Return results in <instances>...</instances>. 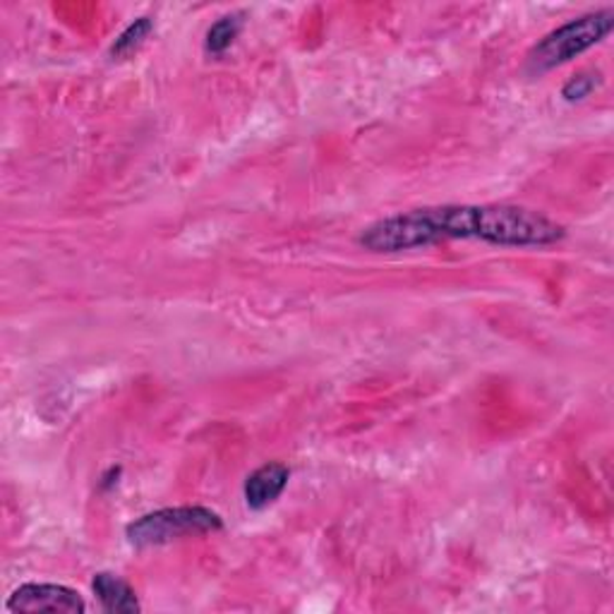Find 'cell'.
<instances>
[{
  "label": "cell",
  "mask_w": 614,
  "mask_h": 614,
  "mask_svg": "<svg viewBox=\"0 0 614 614\" xmlns=\"http://www.w3.org/2000/svg\"><path fill=\"white\" fill-rule=\"evenodd\" d=\"M483 241L499 247H543L564 238V226L514 204H442L380 218L360 233L370 252H403L445 241Z\"/></svg>",
  "instance_id": "cell-1"
},
{
  "label": "cell",
  "mask_w": 614,
  "mask_h": 614,
  "mask_svg": "<svg viewBox=\"0 0 614 614\" xmlns=\"http://www.w3.org/2000/svg\"><path fill=\"white\" fill-rule=\"evenodd\" d=\"M612 25L614 12L597 10L557 27L528 53V70L535 75H543L547 70L564 66V62H569L572 58L593 49L595 43H601L612 31Z\"/></svg>",
  "instance_id": "cell-2"
},
{
  "label": "cell",
  "mask_w": 614,
  "mask_h": 614,
  "mask_svg": "<svg viewBox=\"0 0 614 614\" xmlns=\"http://www.w3.org/2000/svg\"><path fill=\"white\" fill-rule=\"evenodd\" d=\"M222 528H224L222 516L207 507H176V509H159L137 518V522L130 524L128 530H125V535H128L130 545L145 549V547L166 545L178 538H191V535L214 533Z\"/></svg>",
  "instance_id": "cell-3"
},
{
  "label": "cell",
  "mask_w": 614,
  "mask_h": 614,
  "mask_svg": "<svg viewBox=\"0 0 614 614\" xmlns=\"http://www.w3.org/2000/svg\"><path fill=\"white\" fill-rule=\"evenodd\" d=\"M8 612H58L85 614L87 603L82 595L58 584H22L8 597Z\"/></svg>",
  "instance_id": "cell-4"
},
{
  "label": "cell",
  "mask_w": 614,
  "mask_h": 614,
  "mask_svg": "<svg viewBox=\"0 0 614 614\" xmlns=\"http://www.w3.org/2000/svg\"><path fill=\"white\" fill-rule=\"evenodd\" d=\"M291 478L289 466L283 464H264L262 468H257L255 474H250L245 480V504L250 509H264L274 504L281 493L286 490Z\"/></svg>",
  "instance_id": "cell-5"
},
{
  "label": "cell",
  "mask_w": 614,
  "mask_h": 614,
  "mask_svg": "<svg viewBox=\"0 0 614 614\" xmlns=\"http://www.w3.org/2000/svg\"><path fill=\"white\" fill-rule=\"evenodd\" d=\"M94 595L99 597V603L106 612L111 614H135L142 610L135 588L128 584V581H123L116 574L108 572H99L91 581Z\"/></svg>",
  "instance_id": "cell-6"
},
{
  "label": "cell",
  "mask_w": 614,
  "mask_h": 614,
  "mask_svg": "<svg viewBox=\"0 0 614 614\" xmlns=\"http://www.w3.org/2000/svg\"><path fill=\"white\" fill-rule=\"evenodd\" d=\"M241 20L238 18H222L218 20L207 35V51L212 53H224L228 46L235 41L241 31Z\"/></svg>",
  "instance_id": "cell-7"
},
{
  "label": "cell",
  "mask_w": 614,
  "mask_h": 614,
  "mask_svg": "<svg viewBox=\"0 0 614 614\" xmlns=\"http://www.w3.org/2000/svg\"><path fill=\"white\" fill-rule=\"evenodd\" d=\"M149 31H152V20H149V18H142V20H137L135 25H130V27L125 29L123 35L116 39L111 53H114V56H125V53L135 51L137 46L147 39Z\"/></svg>",
  "instance_id": "cell-8"
},
{
  "label": "cell",
  "mask_w": 614,
  "mask_h": 614,
  "mask_svg": "<svg viewBox=\"0 0 614 614\" xmlns=\"http://www.w3.org/2000/svg\"><path fill=\"white\" fill-rule=\"evenodd\" d=\"M601 85V80H597V75L593 72H581L576 75L574 80H569L564 85L562 94H564V99L566 101H581V99H586L591 97V91Z\"/></svg>",
  "instance_id": "cell-9"
}]
</instances>
